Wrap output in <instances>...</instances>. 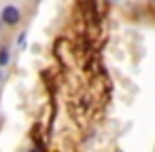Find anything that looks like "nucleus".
Masks as SVG:
<instances>
[{
  "instance_id": "obj_1",
  "label": "nucleus",
  "mask_w": 155,
  "mask_h": 152,
  "mask_svg": "<svg viewBox=\"0 0 155 152\" xmlns=\"http://www.w3.org/2000/svg\"><path fill=\"white\" fill-rule=\"evenodd\" d=\"M0 19H2L5 26H17L21 21V11L15 5H7L2 11H0Z\"/></svg>"
},
{
  "instance_id": "obj_2",
  "label": "nucleus",
  "mask_w": 155,
  "mask_h": 152,
  "mask_svg": "<svg viewBox=\"0 0 155 152\" xmlns=\"http://www.w3.org/2000/svg\"><path fill=\"white\" fill-rule=\"evenodd\" d=\"M9 61H11V49L7 45H2L0 47V68H7Z\"/></svg>"
},
{
  "instance_id": "obj_3",
  "label": "nucleus",
  "mask_w": 155,
  "mask_h": 152,
  "mask_svg": "<svg viewBox=\"0 0 155 152\" xmlns=\"http://www.w3.org/2000/svg\"><path fill=\"white\" fill-rule=\"evenodd\" d=\"M17 42H19V45H24V42H26V32H21V34H19V38H17Z\"/></svg>"
},
{
  "instance_id": "obj_4",
  "label": "nucleus",
  "mask_w": 155,
  "mask_h": 152,
  "mask_svg": "<svg viewBox=\"0 0 155 152\" xmlns=\"http://www.w3.org/2000/svg\"><path fill=\"white\" fill-rule=\"evenodd\" d=\"M30 152H38V150H36V148H32V150H30Z\"/></svg>"
},
{
  "instance_id": "obj_5",
  "label": "nucleus",
  "mask_w": 155,
  "mask_h": 152,
  "mask_svg": "<svg viewBox=\"0 0 155 152\" xmlns=\"http://www.w3.org/2000/svg\"><path fill=\"white\" fill-rule=\"evenodd\" d=\"M2 26H5V23H2V19H0V28H2Z\"/></svg>"
}]
</instances>
